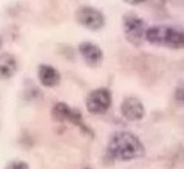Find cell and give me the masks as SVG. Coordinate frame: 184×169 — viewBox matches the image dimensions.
I'll list each match as a JSON object with an SVG mask.
<instances>
[{
	"instance_id": "obj_1",
	"label": "cell",
	"mask_w": 184,
	"mask_h": 169,
	"mask_svg": "<svg viewBox=\"0 0 184 169\" xmlns=\"http://www.w3.org/2000/svg\"><path fill=\"white\" fill-rule=\"evenodd\" d=\"M108 153L113 160L128 162L145 154V147L137 135L130 131H119L111 137L108 144Z\"/></svg>"
},
{
	"instance_id": "obj_2",
	"label": "cell",
	"mask_w": 184,
	"mask_h": 169,
	"mask_svg": "<svg viewBox=\"0 0 184 169\" xmlns=\"http://www.w3.org/2000/svg\"><path fill=\"white\" fill-rule=\"evenodd\" d=\"M75 19L77 22L90 29V31H99L105 25V16L99 9L91 7V6H81L75 12Z\"/></svg>"
},
{
	"instance_id": "obj_3",
	"label": "cell",
	"mask_w": 184,
	"mask_h": 169,
	"mask_svg": "<svg viewBox=\"0 0 184 169\" xmlns=\"http://www.w3.org/2000/svg\"><path fill=\"white\" fill-rule=\"evenodd\" d=\"M112 105V94L108 88H96L85 99V106L91 115H103Z\"/></svg>"
},
{
	"instance_id": "obj_4",
	"label": "cell",
	"mask_w": 184,
	"mask_h": 169,
	"mask_svg": "<svg viewBox=\"0 0 184 169\" xmlns=\"http://www.w3.org/2000/svg\"><path fill=\"white\" fill-rule=\"evenodd\" d=\"M145 105L141 103L140 99L134 96L125 97L121 103V115L124 118L130 121V122H136V121H141L145 118Z\"/></svg>"
},
{
	"instance_id": "obj_5",
	"label": "cell",
	"mask_w": 184,
	"mask_h": 169,
	"mask_svg": "<svg viewBox=\"0 0 184 169\" xmlns=\"http://www.w3.org/2000/svg\"><path fill=\"white\" fill-rule=\"evenodd\" d=\"M122 25H124L125 35H127L131 41H137V40L145 38V33L147 28H146L145 21H143L141 18H139L137 15L127 13L122 19Z\"/></svg>"
},
{
	"instance_id": "obj_6",
	"label": "cell",
	"mask_w": 184,
	"mask_h": 169,
	"mask_svg": "<svg viewBox=\"0 0 184 169\" xmlns=\"http://www.w3.org/2000/svg\"><path fill=\"white\" fill-rule=\"evenodd\" d=\"M52 116L58 121V122H72L75 125H80L83 127V118H81V113L77 110V109H72L69 107L67 103H56L53 109H52Z\"/></svg>"
},
{
	"instance_id": "obj_7",
	"label": "cell",
	"mask_w": 184,
	"mask_h": 169,
	"mask_svg": "<svg viewBox=\"0 0 184 169\" xmlns=\"http://www.w3.org/2000/svg\"><path fill=\"white\" fill-rule=\"evenodd\" d=\"M78 51L84 62L89 66H97L103 59V51L97 44L91 43V41H83L78 46Z\"/></svg>"
},
{
	"instance_id": "obj_8",
	"label": "cell",
	"mask_w": 184,
	"mask_h": 169,
	"mask_svg": "<svg viewBox=\"0 0 184 169\" xmlns=\"http://www.w3.org/2000/svg\"><path fill=\"white\" fill-rule=\"evenodd\" d=\"M37 77L41 85H44L47 88L50 87H56L61 82V73L56 68L50 66V65H40L37 69Z\"/></svg>"
},
{
	"instance_id": "obj_9",
	"label": "cell",
	"mask_w": 184,
	"mask_h": 169,
	"mask_svg": "<svg viewBox=\"0 0 184 169\" xmlns=\"http://www.w3.org/2000/svg\"><path fill=\"white\" fill-rule=\"evenodd\" d=\"M18 71L16 57L11 53H2L0 55V79L12 78Z\"/></svg>"
},
{
	"instance_id": "obj_10",
	"label": "cell",
	"mask_w": 184,
	"mask_h": 169,
	"mask_svg": "<svg viewBox=\"0 0 184 169\" xmlns=\"http://www.w3.org/2000/svg\"><path fill=\"white\" fill-rule=\"evenodd\" d=\"M163 46L169 49H184V31L174 27H168Z\"/></svg>"
},
{
	"instance_id": "obj_11",
	"label": "cell",
	"mask_w": 184,
	"mask_h": 169,
	"mask_svg": "<svg viewBox=\"0 0 184 169\" xmlns=\"http://www.w3.org/2000/svg\"><path fill=\"white\" fill-rule=\"evenodd\" d=\"M174 97H175V101L184 106V81H180L177 87H175V91H174Z\"/></svg>"
},
{
	"instance_id": "obj_12",
	"label": "cell",
	"mask_w": 184,
	"mask_h": 169,
	"mask_svg": "<svg viewBox=\"0 0 184 169\" xmlns=\"http://www.w3.org/2000/svg\"><path fill=\"white\" fill-rule=\"evenodd\" d=\"M6 169H30V166L22 160H13V162H11L6 166Z\"/></svg>"
},
{
	"instance_id": "obj_13",
	"label": "cell",
	"mask_w": 184,
	"mask_h": 169,
	"mask_svg": "<svg viewBox=\"0 0 184 169\" xmlns=\"http://www.w3.org/2000/svg\"><path fill=\"white\" fill-rule=\"evenodd\" d=\"M127 5H140V3H145L147 0H124Z\"/></svg>"
},
{
	"instance_id": "obj_14",
	"label": "cell",
	"mask_w": 184,
	"mask_h": 169,
	"mask_svg": "<svg viewBox=\"0 0 184 169\" xmlns=\"http://www.w3.org/2000/svg\"><path fill=\"white\" fill-rule=\"evenodd\" d=\"M0 47H2V37H0Z\"/></svg>"
},
{
	"instance_id": "obj_15",
	"label": "cell",
	"mask_w": 184,
	"mask_h": 169,
	"mask_svg": "<svg viewBox=\"0 0 184 169\" xmlns=\"http://www.w3.org/2000/svg\"><path fill=\"white\" fill-rule=\"evenodd\" d=\"M84 169H89V168H84Z\"/></svg>"
}]
</instances>
